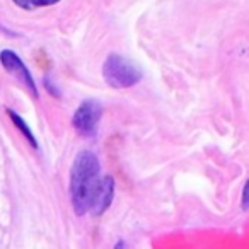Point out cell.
<instances>
[{"label":"cell","instance_id":"cell-1","mask_svg":"<svg viewBox=\"0 0 249 249\" xmlns=\"http://www.w3.org/2000/svg\"><path fill=\"white\" fill-rule=\"evenodd\" d=\"M99 173L101 164L96 154L90 150H82L77 154L70 171V198L73 210L79 217L89 212L94 191L101 179Z\"/></svg>","mask_w":249,"mask_h":249},{"label":"cell","instance_id":"cell-2","mask_svg":"<svg viewBox=\"0 0 249 249\" xmlns=\"http://www.w3.org/2000/svg\"><path fill=\"white\" fill-rule=\"evenodd\" d=\"M103 77L107 86L114 89H128L142 79V70L132 60L124 58L118 53H111L103 65Z\"/></svg>","mask_w":249,"mask_h":249},{"label":"cell","instance_id":"cell-3","mask_svg":"<svg viewBox=\"0 0 249 249\" xmlns=\"http://www.w3.org/2000/svg\"><path fill=\"white\" fill-rule=\"evenodd\" d=\"M103 116V106L97 101L87 99L77 107L72 118L73 128L82 137H92L97 132V124Z\"/></svg>","mask_w":249,"mask_h":249},{"label":"cell","instance_id":"cell-4","mask_svg":"<svg viewBox=\"0 0 249 249\" xmlns=\"http://www.w3.org/2000/svg\"><path fill=\"white\" fill-rule=\"evenodd\" d=\"M0 62H2V65L5 67L7 72H11L12 75L18 77V79L31 90L33 96L38 97V89H36V84H35V80H33V75L29 73V70H28V67L24 65V62H22L14 52L4 50V52L0 53Z\"/></svg>","mask_w":249,"mask_h":249},{"label":"cell","instance_id":"cell-5","mask_svg":"<svg viewBox=\"0 0 249 249\" xmlns=\"http://www.w3.org/2000/svg\"><path fill=\"white\" fill-rule=\"evenodd\" d=\"M114 198V179L111 176H104L99 179L96 191H94L92 201H90V213L94 217H101L109 208Z\"/></svg>","mask_w":249,"mask_h":249},{"label":"cell","instance_id":"cell-6","mask_svg":"<svg viewBox=\"0 0 249 249\" xmlns=\"http://www.w3.org/2000/svg\"><path fill=\"white\" fill-rule=\"evenodd\" d=\"M9 116H11V120L14 121L16 126H18V128L21 130L22 135H24L26 139H28V142L31 143V145L36 149V147H38V142H36L35 135H33V132H31V130H29V126H28V124H26V121L22 120V118L19 116L18 113H14V111H11V109H9Z\"/></svg>","mask_w":249,"mask_h":249},{"label":"cell","instance_id":"cell-7","mask_svg":"<svg viewBox=\"0 0 249 249\" xmlns=\"http://www.w3.org/2000/svg\"><path fill=\"white\" fill-rule=\"evenodd\" d=\"M16 5L22 9H38V7H46V5H53L60 0H12Z\"/></svg>","mask_w":249,"mask_h":249},{"label":"cell","instance_id":"cell-8","mask_svg":"<svg viewBox=\"0 0 249 249\" xmlns=\"http://www.w3.org/2000/svg\"><path fill=\"white\" fill-rule=\"evenodd\" d=\"M242 208H246V210H249V179L246 181L244 188H242Z\"/></svg>","mask_w":249,"mask_h":249},{"label":"cell","instance_id":"cell-9","mask_svg":"<svg viewBox=\"0 0 249 249\" xmlns=\"http://www.w3.org/2000/svg\"><path fill=\"white\" fill-rule=\"evenodd\" d=\"M113 249H124V241H121V239H120V241H118L116 244H114Z\"/></svg>","mask_w":249,"mask_h":249}]
</instances>
